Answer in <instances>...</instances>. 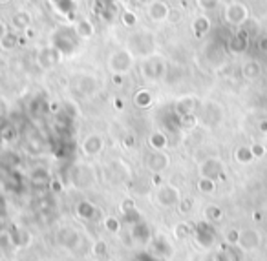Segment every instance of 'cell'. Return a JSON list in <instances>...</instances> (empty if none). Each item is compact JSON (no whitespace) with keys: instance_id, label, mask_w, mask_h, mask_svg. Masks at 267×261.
<instances>
[{"instance_id":"obj_1","label":"cell","mask_w":267,"mask_h":261,"mask_svg":"<svg viewBox=\"0 0 267 261\" xmlns=\"http://www.w3.org/2000/svg\"><path fill=\"white\" fill-rule=\"evenodd\" d=\"M126 48L136 55H150V51L154 50L156 46V37L154 33L148 30H139V31H132L128 35V40H126Z\"/></svg>"},{"instance_id":"obj_2","label":"cell","mask_w":267,"mask_h":261,"mask_svg":"<svg viewBox=\"0 0 267 261\" xmlns=\"http://www.w3.org/2000/svg\"><path fill=\"white\" fill-rule=\"evenodd\" d=\"M134 66V53L128 48L116 50L108 59V68H110L112 75H126Z\"/></svg>"},{"instance_id":"obj_3","label":"cell","mask_w":267,"mask_h":261,"mask_svg":"<svg viewBox=\"0 0 267 261\" xmlns=\"http://www.w3.org/2000/svg\"><path fill=\"white\" fill-rule=\"evenodd\" d=\"M141 75L150 82H157V80L165 79L166 75V62L163 57L154 55L146 57L141 64Z\"/></svg>"},{"instance_id":"obj_4","label":"cell","mask_w":267,"mask_h":261,"mask_svg":"<svg viewBox=\"0 0 267 261\" xmlns=\"http://www.w3.org/2000/svg\"><path fill=\"white\" fill-rule=\"evenodd\" d=\"M55 241L57 245L64 248V250H70V252H75L81 248L82 245V236L81 232L73 228V226H61L55 234Z\"/></svg>"},{"instance_id":"obj_5","label":"cell","mask_w":267,"mask_h":261,"mask_svg":"<svg viewBox=\"0 0 267 261\" xmlns=\"http://www.w3.org/2000/svg\"><path fill=\"white\" fill-rule=\"evenodd\" d=\"M154 199H156L157 206H161V208H174L182 201V192L174 185H161L157 186Z\"/></svg>"},{"instance_id":"obj_6","label":"cell","mask_w":267,"mask_h":261,"mask_svg":"<svg viewBox=\"0 0 267 261\" xmlns=\"http://www.w3.org/2000/svg\"><path fill=\"white\" fill-rule=\"evenodd\" d=\"M249 19V8L243 2H229L223 10V20L229 26H243Z\"/></svg>"},{"instance_id":"obj_7","label":"cell","mask_w":267,"mask_h":261,"mask_svg":"<svg viewBox=\"0 0 267 261\" xmlns=\"http://www.w3.org/2000/svg\"><path fill=\"white\" fill-rule=\"evenodd\" d=\"M62 59V51L57 46H46L42 50H39L37 53V62L44 68V70H51L55 68Z\"/></svg>"},{"instance_id":"obj_8","label":"cell","mask_w":267,"mask_h":261,"mask_svg":"<svg viewBox=\"0 0 267 261\" xmlns=\"http://www.w3.org/2000/svg\"><path fill=\"white\" fill-rule=\"evenodd\" d=\"M105 150V137L101 134H88L81 141V152L86 157H97Z\"/></svg>"},{"instance_id":"obj_9","label":"cell","mask_w":267,"mask_h":261,"mask_svg":"<svg viewBox=\"0 0 267 261\" xmlns=\"http://www.w3.org/2000/svg\"><path fill=\"white\" fill-rule=\"evenodd\" d=\"M146 168L152 172V174H161L168 168L170 165V157L166 156L163 150H152L148 156H146Z\"/></svg>"},{"instance_id":"obj_10","label":"cell","mask_w":267,"mask_h":261,"mask_svg":"<svg viewBox=\"0 0 267 261\" xmlns=\"http://www.w3.org/2000/svg\"><path fill=\"white\" fill-rule=\"evenodd\" d=\"M73 88H75L77 93H81L84 97L96 95L97 90H99V80L94 75H77L73 79Z\"/></svg>"},{"instance_id":"obj_11","label":"cell","mask_w":267,"mask_h":261,"mask_svg":"<svg viewBox=\"0 0 267 261\" xmlns=\"http://www.w3.org/2000/svg\"><path fill=\"white\" fill-rule=\"evenodd\" d=\"M200 174L202 177H209V179H223L225 174H223V163L218 157H209L202 163L200 166Z\"/></svg>"},{"instance_id":"obj_12","label":"cell","mask_w":267,"mask_h":261,"mask_svg":"<svg viewBox=\"0 0 267 261\" xmlns=\"http://www.w3.org/2000/svg\"><path fill=\"white\" fill-rule=\"evenodd\" d=\"M128 234H130V239L132 243H136V245H150V239H152V232H150V226L146 225V221H139L136 225H132L128 228Z\"/></svg>"},{"instance_id":"obj_13","label":"cell","mask_w":267,"mask_h":261,"mask_svg":"<svg viewBox=\"0 0 267 261\" xmlns=\"http://www.w3.org/2000/svg\"><path fill=\"white\" fill-rule=\"evenodd\" d=\"M146 15L154 22H165L170 17V8L163 0H150L146 2Z\"/></svg>"},{"instance_id":"obj_14","label":"cell","mask_w":267,"mask_h":261,"mask_svg":"<svg viewBox=\"0 0 267 261\" xmlns=\"http://www.w3.org/2000/svg\"><path fill=\"white\" fill-rule=\"evenodd\" d=\"M150 252L152 254H156V256L163 257V259H166V257L172 256L174 246H172L170 241L166 239V236L156 234V236H152V239H150Z\"/></svg>"},{"instance_id":"obj_15","label":"cell","mask_w":267,"mask_h":261,"mask_svg":"<svg viewBox=\"0 0 267 261\" xmlns=\"http://www.w3.org/2000/svg\"><path fill=\"white\" fill-rule=\"evenodd\" d=\"M79 39L77 37V33H75V30L73 28H66V30H59L55 33V44L53 46H57L59 50L62 51V55H64V51H66V48H75V40Z\"/></svg>"},{"instance_id":"obj_16","label":"cell","mask_w":267,"mask_h":261,"mask_svg":"<svg viewBox=\"0 0 267 261\" xmlns=\"http://www.w3.org/2000/svg\"><path fill=\"white\" fill-rule=\"evenodd\" d=\"M260 245V234L254 228H245V230H240V241H238V246H242L243 250H254Z\"/></svg>"},{"instance_id":"obj_17","label":"cell","mask_w":267,"mask_h":261,"mask_svg":"<svg viewBox=\"0 0 267 261\" xmlns=\"http://www.w3.org/2000/svg\"><path fill=\"white\" fill-rule=\"evenodd\" d=\"M194 237H196L200 245L211 246L214 243V230H212V226L209 223H198L194 226Z\"/></svg>"},{"instance_id":"obj_18","label":"cell","mask_w":267,"mask_h":261,"mask_svg":"<svg viewBox=\"0 0 267 261\" xmlns=\"http://www.w3.org/2000/svg\"><path fill=\"white\" fill-rule=\"evenodd\" d=\"M75 214L77 217H81L82 221H94L99 216V208L90 201H79L75 205Z\"/></svg>"},{"instance_id":"obj_19","label":"cell","mask_w":267,"mask_h":261,"mask_svg":"<svg viewBox=\"0 0 267 261\" xmlns=\"http://www.w3.org/2000/svg\"><path fill=\"white\" fill-rule=\"evenodd\" d=\"M11 28L15 31H22L24 33L28 28H31V13L30 11L19 10L11 17Z\"/></svg>"},{"instance_id":"obj_20","label":"cell","mask_w":267,"mask_h":261,"mask_svg":"<svg viewBox=\"0 0 267 261\" xmlns=\"http://www.w3.org/2000/svg\"><path fill=\"white\" fill-rule=\"evenodd\" d=\"M177 117H185V115H194V110H196V99L194 97H183L176 102L174 106Z\"/></svg>"},{"instance_id":"obj_21","label":"cell","mask_w":267,"mask_h":261,"mask_svg":"<svg viewBox=\"0 0 267 261\" xmlns=\"http://www.w3.org/2000/svg\"><path fill=\"white\" fill-rule=\"evenodd\" d=\"M11 241H13V246H19V248H24V246H30L31 245V234L30 230H26V228H15V230H11Z\"/></svg>"},{"instance_id":"obj_22","label":"cell","mask_w":267,"mask_h":261,"mask_svg":"<svg viewBox=\"0 0 267 261\" xmlns=\"http://www.w3.org/2000/svg\"><path fill=\"white\" fill-rule=\"evenodd\" d=\"M242 75H243V79H247V80L258 79V77L262 75V66H260V62H258V60H254V59L243 62Z\"/></svg>"},{"instance_id":"obj_23","label":"cell","mask_w":267,"mask_h":261,"mask_svg":"<svg viewBox=\"0 0 267 261\" xmlns=\"http://www.w3.org/2000/svg\"><path fill=\"white\" fill-rule=\"evenodd\" d=\"M192 31H194V37H198V39L205 37L211 31V20H209V17L200 15L192 20Z\"/></svg>"},{"instance_id":"obj_24","label":"cell","mask_w":267,"mask_h":261,"mask_svg":"<svg viewBox=\"0 0 267 261\" xmlns=\"http://www.w3.org/2000/svg\"><path fill=\"white\" fill-rule=\"evenodd\" d=\"M73 30H75L79 39H92L94 33H96V26H94V22H92L90 19H81L75 24Z\"/></svg>"},{"instance_id":"obj_25","label":"cell","mask_w":267,"mask_h":261,"mask_svg":"<svg viewBox=\"0 0 267 261\" xmlns=\"http://www.w3.org/2000/svg\"><path fill=\"white\" fill-rule=\"evenodd\" d=\"M30 181L33 183V185H37V186L50 185L51 176H50V172L46 170V168H42V166H37V168H33V170L30 172Z\"/></svg>"},{"instance_id":"obj_26","label":"cell","mask_w":267,"mask_h":261,"mask_svg":"<svg viewBox=\"0 0 267 261\" xmlns=\"http://www.w3.org/2000/svg\"><path fill=\"white\" fill-rule=\"evenodd\" d=\"M148 145H150L152 150H165L166 145H168V139L163 132H154L148 137Z\"/></svg>"},{"instance_id":"obj_27","label":"cell","mask_w":267,"mask_h":261,"mask_svg":"<svg viewBox=\"0 0 267 261\" xmlns=\"http://www.w3.org/2000/svg\"><path fill=\"white\" fill-rule=\"evenodd\" d=\"M84 176H92L90 168H86V166H77L75 170H73V183L77 186H90L92 181L84 179Z\"/></svg>"},{"instance_id":"obj_28","label":"cell","mask_w":267,"mask_h":261,"mask_svg":"<svg viewBox=\"0 0 267 261\" xmlns=\"http://www.w3.org/2000/svg\"><path fill=\"white\" fill-rule=\"evenodd\" d=\"M139 221H143V216L139 214V210H137L136 206L130 208V210L121 212V223H125V225L132 226V225H136V223H139Z\"/></svg>"},{"instance_id":"obj_29","label":"cell","mask_w":267,"mask_h":261,"mask_svg":"<svg viewBox=\"0 0 267 261\" xmlns=\"http://www.w3.org/2000/svg\"><path fill=\"white\" fill-rule=\"evenodd\" d=\"M17 46H19V35H17V31H8L4 39L0 40V48L4 51L15 50Z\"/></svg>"},{"instance_id":"obj_30","label":"cell","mask_w":267,"mask_h":261,"mask_svg":"<svg viewBox=\"0 0 267 261\" xmlns=\"http://www.w3.org/2000/svg\"><path fill=\"white\" fill-rule=\"evenodd\" d=\"M234 157H236V161L238 163H242V165H249V163L254 161V156H252V152H251V146H240V148H236Z\"/></svg>"},{"instance_id":"obj_31","label":"cell","mask_w":267,"mask_h":261,"mask_svg":"<svg viewBox=\"0 0 267 261\" xmlns=\"http://www.w3.org/2000/svg\"><path fill=\"white\" fill-rule=\"evenodd\" d=\"M134 104L137 108H148L152 104V93L148 90H139L134 95Z\"/></svg>"},{"instance_id":"obj_32","label":"cell","mask_w":267,"mask_h":261,"mask_svg":"<svg viewBox=\"0 0 267 261\" xmlns=\"http://www.w3.org/2000/svg\"><path fill=\"white\" fill-rule=\"evenodd\" d=\"M229 46H231V50L234 51V53H242V51H245V48H247L245 33H238V35L232 37L231 42H229Z\"/></svg>"},{"instance_id":"obj_33","label":"cell","mask_w":267,"mask_h":261,"mask_svg":"<svg viewBox=\"0 0 267 261\" xmlns=\"http://www.w3.org/2000/svg\"><path fill=\"white\" fill-rule=\"evenodd\" d=\"M174 236H176V239H187L189 236H194V228L189 223H177L174 226Z\"/></svg>"},{"instance_id":"obj_34","label":"cell","mask_w":267,"mask_h":261,"mask_svg":"<svg viewBox=\"0 0 267 261\" xmlns=\"http://www.w3.org/2000/svg\"><path fill=\"white\" fill-rule=\"evenodd\" d=\"M198 190L202 192V194H214L216 192V181L214 179H209V177H200L198 181Z\"/></svg>"},{"instance_id":"obj_35","label":"cell","mask_w":267,"mask_h":261,"mask_svg":"<svg viewBox=\"0 0 267 261\" xmlns=\"http://www.w3.org/2000/svg\"><path fill=\"white\" fill-rule=\"evenodd\" d=\"M103 225H105V228L108 232H112V234H116V232L121 230V217H116V216H106L105 219H103Z\"/></svg>"},{"instance_id":"obj_36","label":"cell","mask_w":267,"mask_h":261,"mask_svg":"<svg viewBox=\"0 0 267 261\" xmlns=\"http://www.w3.org/2000/svg\"><path fill=\"white\" fill-rule=\"evenodd\" d=\"M205 217H207V221H211V223H216V221H220L223 217V212H222V208H220V206L209 205L205 208Z\"/></svg>"},{"instance_id":"obj_37","label":"cell","mask_w":267,"mask_h":261,"mask_svg":"<svg viewBox=\"0 0 267 261\" xmlns=\"http://www.w3.org/2000/svg\"><path fill=\"white\" fill-rule=\"evenodd\" d=\"M0 139L6 141V143H11V141H15V139H17V130H15V126L6 124L4 128L0 130Z\"/></svg>"},{"instance_id":"obj_38","label":"cell","mask_w":267,"mask_h":261,"mask_svg":"<svg viewBox=\"0 0 267 261\" xmlns=\"http://www.w3.org/2000/svg\"><path fill=\"white\" fill-rule=\"evenodd\" d=\"M106 252H108V245H106V241L99 239V241H96V243L92 245V254H94V256L105 257Z\"/></svg>"},{"instance_id":"obj_39","label":"cell","mask_w":267,"mask_h":261,"mask_svg":"<svg viewBox=\"0 0 267 261\" xmlns=\"http://www.w3.org/2000/svg\"><path fill=\"white\" fill-rule=\"evenodd\" d=\"M196 4L203 11H214L220 6V0H196Z\"/></svg>"},{"instance_id":"obj_40","label":"cell","mask_w":267,"mask_h":261,"mask_svg":"<svg viewBox=\"0 0 267 261\" xmlns=\"http://www.w3.org/2000/svg\"><path fill=\"white\" fill-rule=\"evenodd\" d=\"M238 241H240V228H229V232L225 234V243L238 245Z\"/></svg>"},{"instance_id":"obj_41","label":"cell","mask_w":267,"mask_h":261,"mask_svg":"<svg viewBox=\"0 0 267 261\" xmlns=\"http://www.w3.org/2000/svg\"><path fill=\"white\" fill-rule=\"evenodd\" d=\"M136 261H165V259L159 257V256H156V254H152V252L148 250V252H139L137 257H136Z\"/></svg>"},{"instance_id":"obj_42","label":"cell","mask_w":267,"mask_h":261,"mask_svg":"<svg viewBox=\"0 0 267 261\" xmlns=\"http://www.w3.org/2000/svg\"><path fill=\"white\" fill-rule=\"evenodd\" d=\"M121 19H123V22H125V26H128V28H134V26L137 24V17H136V13H132V11H125Z\"/></svg>"},{"instance_id":"obj_43","label":"cell","mask_w":267,"mask_h":261,"mask_svg":"<svg viewBox=\"0 0 267 261\" xmlns=\"http://www.w3.org/2000/svg\"><path fill=\"white\" fill-rule=\"evenodd\" d=\"M192 205H194L192 197H185V199H182L180 203H177V208H180V212H182V214H187V212L192 210Z\"/></svg>"},{"instance_id":"obj_44","label":"cell","mask_w":267,"mask_h":261,"mask_svg":"<svg viewBox=\"0 0 267 261\" xmlns=\"http://www.w3.org/2000/svg\"><path fill=\"white\" fill-rule=\"evenodd\" d=\"M251 152H252V156H254V159H262V157L265 156V146L260 145V143H254V145L251 146Z\"/></svg>"},{"instance_id":"obj_45","label":"cell","mask_w":267,"mask_h":261,"mask_svg":"<svg viewBox=\"0 0 267 261\" xmlns=\"http://www.w3.org/2000/svg\"><path fill=\"white\" fill-rule=\"evenodd\" d=\"M123 143H125L126 148H134V146H136V137L132 136V134H126L125 139H123Z\"/></svg>"},{"instance_id":"obj_46","label":"cell","mask_w":267,"mask_h":261,"mask_svg":"<svg viewBox=\"0 0 267 261\" xmlns=\"http://www.w3.org/2000/svg\"><path fill=\"white\" fill-rule=\"evenodd\" d=\"M258 50L262 53H267V35H263L262 39L258 40Z\"/></svg>"},{"instance_id":"obj_47","label":"cell","mask_w":267,"mask_h":261,"mask_svg":"<svg viewBox=\"0 0 267 261\" xmlns=\"http://www.w3.org/2000/svg\"><path fill=\"white\" fill-rule=\"evenodd\" d=\"M134 206H136V205H134V201H132V199H125L121 203V212L130 210V208H134Z\"/></svg>"},{"instance_id":"obj_48","label":"cell","mask_w":267,"mask_h":261,"mask_svg":"<svg viewBox=\"0 0 267 261\" xmlns=\"http://www.w3.org/2000/svg\"><path fill=\"white\" fill-rule=\"evenodd\" d=\"M6 33H8V26H6V22H4V20H0V40L4 39V37H6Z\"/></svg>"},{"instance_id":"obj_49","label":"cell","mask_w":267,"mask_h":261,"mask_svg":"<svg viewBox=\"0 0 267 261\" xmlns=\"http://www.w3.org/2000/svg\"><path fill=\"white\" fill-rule=\"evenodd\" d=\"M6 214V199L0 196V216H4Z\"/></svg>"},{"instance_id":"obj_50","label":"cell","mask_w":267,"mask_h":261,"mask_svg":"<svg viewBox=\"0 0 267 261\" xmlns=\"http://www.w3.org/2000/svg\"><path fill=\"white\" fill-rule=\"evenodd\" d=\"M123 77H125V75H114V77H112V80H114V84L121 86V84H123Z\"/></svg>"},{"instance_id":"obj_51","label":"cell","mask_w":267,"mask_h":261,"mask_svg":"<svg viewBox=\"0 0 267 261\" xmlns=\"http://www.w3.org/2000/svg\"><path fill=\"white\" fill-rule=\"evenodd\" d=\"M258 130L262 132V134H267V119H263L262 122H260V126H258Z\"/></svg>"},{"instance_id":"obj_52","label":"cell","mask_w":267,"mask_h":261,"mask_svg":"<svg viewBox=\"0 0 267 261\" xmlns=\"http://www.w3.org/2000/svg\"><path fill=\"white\" fill-rule=\"evenodd\" d=\"M11 0H0V6H6V4H10Z\"/></svg>"},{"instance_id":"obj_53","label":"cell","mask_w":267,"mask_h":261,"mask_svg":"<svg viewBox=\"0 0 267 261\" xmlns=\"http://www.w3.org/2000/svg\"><path fill=\"white\" fill-rule=\"evenodd\" d=\"M48 2H51V4H59L61 0H48Z\"/></svg>"}]
</instances>
